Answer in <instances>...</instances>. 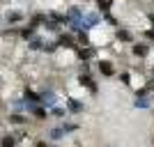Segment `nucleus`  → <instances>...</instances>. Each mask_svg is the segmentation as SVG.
<instances>
[{"label":"nucleus","instance_id":"nucleus-11","mask_svg":"<svg viewBox=\"0 0 154 147\" xmlns=\"http://www.w3.org/2000/svg\"><path fill=\"white\" fill-rule=\"evenodd\" d=\"M117 37L122 39V41H129V39H131V35H129L127 30H120V32H117Z\"/></svg>","mask_w":154,"mask_h":147},{"label":"nucleus","instance_id":"nucleus-13","mask_svg":"<svg viewBox=\"0 0 154 147\" xmlns=\"http://www.w3.org/2000/svg\"><path fill=\"white\" fill-rule=\"evenodd\" d=\"M26 99H30V101H39V96L35 94V92H30V90L26 92Z\"/></svg>","mask_w":154,"mask_h":147},{"label":"nucleus","instance_id":"nucleus-18","mask_svg":"<svg viewBox=\"0 0 154 147\" xmlns=\"http://www.w3.org/2000/svg\"><path fill=\"white\" fill-rule=\"evenodd\" d=\"M99 7H103V9H108V7H110V0H99Z\"/></svg>","mask_w":154,"mask_h":147},{"label":"nucleus","instance_id":"nucleus-15","mask_svg":"<svg viewBox=\"0 0 154 147\" xmlns=\"http://www.w3.org/2000/svg\"><path fill=\"white\" fill-rule=\"evenodd\" d=\"M30 48H42V41H39V39H32V41H30Z\"/></svg>","mask_w":154,"mask_h":147},{"label":"nucleus","instance_id":"nucleus-10","mask_svg":"<svg viewBox=\"0 0 154 147\" xmlns=\"http://www.w3.org/2000/svg\"><path fill=\"white\" fill-rule=\"evenodd\" d=\"M136 106H138V108H147V106H149V101L145 99V96H140V99H136Z\"/></svg>","mask_w":154,"mask_h":147},{"label":"nucleus","instance_id":"nucleus-8","mask_svg":"<svg viewBox=\"0 0 154 147\" xmlns=\"http://www.w3.org/2000/svg\"><path fill=\"white\" fill-rule=\"evenodd\" d=\"M81 108H83V106H81V103H78V101H74V99H71V101H69V110H71V113H78V110H81Z\"/></svg>","mask_w":154,"mask_h":147},{"label":"nucleus","instance_id":"nucleus-7","mask_svg":"<svg viewBox=\"0 0 154 147\" xmlns=\"http://www.w3.org/2000/svg\"><path fill=\"white\" fill-rule=\"evenodd\" d=\"M134 53H136V55H145V53H147V46H143V44L138 46V44H136L134 46Z\"/></svg>","mask_w":154,"mask_h":147},{"label":"nucleus","instance_id":"nucleus-9","mask_svg":"<svg viewBox=\"0 0 154 147\" xmlns=\"http://www.w3.org/2000/svg\"><path fill=\"white\" fill-rule=\"evenodd\" d=\"M16 145V140H14L12 136H7V138H2V147H14Z\"/></svg>","mask_w":154,"mask_h":147},{"label":"nucleus","instance_id":"nucleus-5","mask_svg":"<svg viewBox=\"0 0 154 147\" xmlns=\"http://www.w3.org/2000/svg\"><path fill=\"white\" fill-rule=\"evenodd\" d=\"M78 16H81V9H78V7H71L69 9V19L67 21H78Z\"/></svg>","mask_w":154,"mask_h":147},{"label":"nucleus","instance_id":"nucleus-6","mask_svg":"<svg viewBox=\"0 0 154 147\" xmlns=\"http://www.w3.org/2000/svg\"><path fill=\"white\" fill-rule=\"evenodd\" d=\"M62 136H64V129L62 127H58V129H53V131H51V138H53V140H58V138H62Z\"/></svg>","mask_w":154,"mask_h":147},{"label":"nucleus","instance_id":"nucleus-17","mask_svg":"<svg viewBox=\"0 0 154 147\" xmlns=\"http://www.w3.org/2000/svg\"><path fill=\"white\" fill-rule=\"evenodd\" d=\"M64 133H71V131H74V129H76V127H74V124H64Z\"/></svg>","mask_w":154,"mask_h":147},{"label":"nucleus","instance_id":"nucleus-16","mask_svg":"<svg viewBox=\"0 0 154 147\" xmlns=\"http://www.w3.org/2000/svg\"><path fill=\"white\" fill-rule=\"evenodd\" d=\"M90 55H92V51H81V55H78V58H81V60H88Z\"/></svg>","mask_w":154,"mask_h":147},{"label":"nucleus","instance_id":"nucleus-14","mask_svg":"<svg viewBox=\"0 0 154 147\" xmlns=\"http://www.w3.org/2000/svg\"><path fill=\"white\" fill-rule=\"evenodd\" d=\"M9 120H12L14 124H23V117H21V115H12Z\"/></svg>","mask_w":154,"mask_h":147},{"label":"nucleus","instance_id":"nucleus-4","mask_svg":"<svg viewBox=\"0 0 154 147\" xmlns=\"http://www.w3.org/2000/svg\"><path fill=\"white\" fill-rule=\"evenodd\" d=\"M99 69L103 71V76H110V74H113V64H110V62H101V64H99Z\"/></svg>","mask_w":154,"mask_h":147},{"label":"nucleus","instance_id":"nucleus-19","mask_svg":"<svg viewBox=\"0 0 154 147\" xmlns=\"http://www.w3.org/2000/svg\"><path fill=\"white\" fill-rule=\"evenodd\" d=\"M37 147H48V145H44V142H42V145H37Z\"/></svg>","mask_w":154,"mask_h":147},{"label":"nucleus","instance_id":"nucleus-12","mask_svg":"<svg viewBox=\"0 0 154 147\" xmlns=\"http://www.w3.org/2000/svg\"><path fill=\"white\" fill-rule=\"evenodd\" d=\"M58 44H60V46H71V39H69V37H60Z\"/></svg>","mask_w":154,"mask_h":147},{"label":"nucleus","instance_id":"nucleus-3","mask_svg":"<svg viewBox=\"0 0 154 147\" xmlns=\"http://www.w3.org/2000/svg\"><path fill=\"white\" fill-rule=\"evenodd\" d=\"M21 19H23L21 12H7V21H9V23H19Z\"/></svg>","mask_w":154,"mask_h":147},{"label":"nucleus","instance_id":"nucleus-1","mask_svg":"<svg viewBox=\"0 0 154 147\" xmlns=\"http://www.w3.org/2000/svg\"><path fill=\"white\" fill-rule=\"evenodd\" d=\"M39 99H42L44 103H48V106H53V103H55V94H53L51 90H46V92H44L42 96H39Z\"/></svg>","mask_w":154,"mask_h":147},{"label":"nucleus","instance_id":"nucleus-2","mask_svg":"<svg viewBox=\"0 0 154 147\" xmlns=\"http://www.w3.org/2000/svg\"><path fill=\"white\" fill-rule=\"evenodd\" d=\"M97 23H99V16H97V14H88V16H85L83 28H92V26H97Z\"/></svg>","mask_w":154,"mask_h":147}]
</instances>
